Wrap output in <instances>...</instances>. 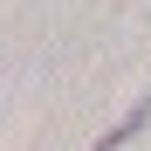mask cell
I'll return each mask as SVG.
<instances>
[{
    "label": "cell",
    "mask_w": 151,
    "mask_h": 151,
    "mask_svg": "<svg viewBox=\"0 0 151 151\" xmlns=\"http://www.w3.org/2000/svg\"><path fill=\"white\" fill-rule=\"evenodd\" d=\"M144 124H151V103H131V110H124V124H110V131L96 137L89 151H124V144H131V137L144 131Z\"/></svg>",
    "instance_id": "obj_1"
}]
</instances>
